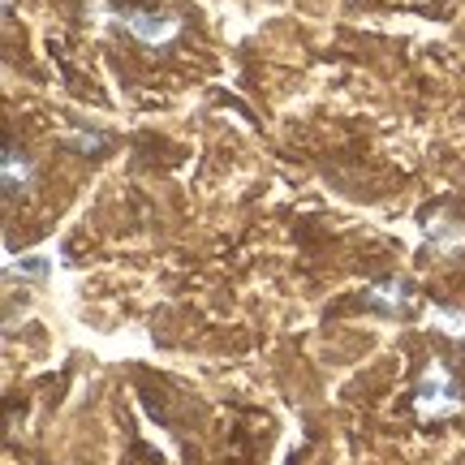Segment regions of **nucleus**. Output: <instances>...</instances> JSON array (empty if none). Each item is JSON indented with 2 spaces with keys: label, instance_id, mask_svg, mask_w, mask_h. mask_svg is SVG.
Wrapping results in <instances>:
<instances>
[{
  "label": "nucleus",
  "instance_id": "6e6552de",
  "mask_svg": "<svg viewBox=\"0 0 465 465\" xmlns=\"http://www.w3.org/2000/svg\"><path fill=\"white\" fill-rule=\"evenodd\" d=\"M69 143H74V147H83V151L108 147V138H104V134H69Z\"/></svg>",
  "mask_w": 465,
  "mask_h": 465
},
{
  "label": "nucleus",
  "instance_id": "0eeeda50",
  "mask_svg": "<svg viewBox=\"0 0 465 465\" xmlns=\"http://www.w3.org/2000/svg\"><path fill=\"white\" fill-rule=\"evenodd\" d=\"M431 323H440V328H449V336H457L465 345V315H457V311H435Z\"/></svg>",
  "mask_w": 465,
  "mask_h": 465
},
{
  "label": "nucleus",
  "instance_id": "f03ea898",
  "mask_svg": "<svg viewBox=\"0 0 465 465\" xmlns=\"http://www.w3.org/2000/svg\"><path fill=\"white\" fill-rule=\"evenodd\" d=\"M116 22H121V26H125L134 39L151 44V48L168 44L173 35L182 31V22H177L173 14H143V9H125V14H116Z\"/></svg>",
  "mask_w": 465,
  "mask_h": 465
},
{
  "label": "nucleus",
  "instance_id": "f257e3e1",
  "mask_svg": "<svg viewBox=\"0 0 465 465\" xmlns=\"http://www.w3.org/2000/svg\"><path fill=\"white\" fill-rule=\"evenodd\" d=\"M414 410L418 418H452L461 410V388H457V380H452V371L444 362H431L422 371L414 392Z\"/></svg>",
  "mask_w": 465,
  "mask_h": 465
},
{
  "label": "nucleus",
  "instance_id": "20e7f679",
  "mask_svg": "<svg viewBox=\"0 0 465 465\" xmlns=\"http://www.w3.org/2000/svg\"><path fill=\"white\" fill-rule=\"evenodd\" d=\"M0 182H5V194H9V199L26 194V185H31V160H26L14 143L5 147V160H0Z\"/></svg>",
  "mask_w": 465,
  "mask_h": 465
},
{
  "label": "nucleus",
  "instance_id": "423d86ee",
  "mask_svg": "<svg viewBox=\"0 0 465 465\" xmlns=\"http://www.w3.org/2000/svg\"><path fill=\"white\" fill-rule=\"evenodd\" d=\"M48 259L44 254H31V259H14L9 263V276H22V281H48Z\"/></svg>",
  "mask_w": 465,
  "mask_h": 465
},
{
  "label": "nucleus",
  "instance_id": "7ed1b4c3",
  "mask_svg": "<svg viewBox=\"0 0 465 465\" xmlns=\"http://www.w3.org/2000/svg\"><path fill=\"white\" fill-rule=\"evenodd\" d=\"M427 224V242H431L435 250H444V254H457V250H465V229L457 224V220H449L444 212H431V216L422 220Z\"/></svg>",
  "mask_w": 465,
  "mask_h": 465
},
{
  "label": "nucleus",
  "instance_id": "39448f33",
  "mask_svg": "<svg viewBox=\"0 0 465 465\" xmlns=\"http://www.w3.org/2000/svg\"><path fill=\"white\" fill-rule=\"evenodd\" d=\"M366 298H371V306H380V311H388V315L410 311V289H405L401 281H375L371 289H366Z\"/></svg>",
  "mask_w": 465,
  "mask_h": 465
}]
</instances>
